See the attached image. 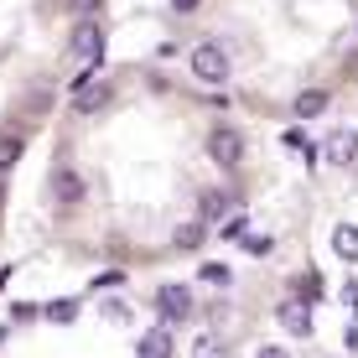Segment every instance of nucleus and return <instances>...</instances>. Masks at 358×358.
<instances>
[{"label": "nucleus", "instance_id": "obj_1", "mask_svg": "<svg viewBox=\"0 0 358 358\" xmlns=\"http://www.w3.org/2000/svg\"><path fill=\"white\" fill-rule=\"evenodd\" d=\"M187 63H192V78L208 83V89H224V83L234 78V63H229V52L218 42H197Z\"/></svg>", "mask_w": 358, "mask_h": 358}, {"label": "nucleus", "instance_id": "obj_2", "mask_svg": "<svg viewBox=\"0 0 358 358\" xmlns=\"http://www.w3.org/2000/svg\"><path fill=\"white\" fill-rule=\"evenodd\" d=\"M68 52H73V63H78V68H99V57H104V27H99L94 16H83L78 27H73Z\"/></svg>", "mask_w": 358, "mask_h": 358}, {"label": "nucleus", "instance_id": "obj_3", "mask_svg": "<svg viewBox=\"0 0 358 358\" xmlns=\"http://www.w3.org/2000/svg\"><path fill=\"white\" fill-rule=\"evenodd\" d=\"M156 317H162V327H177L192 317V291L182 286V280H166V286H156Z\"/></svg>", "mask_w": 358, "mask_h": 358}, {"label": "nucleus", "instance_id": "obj_4", "mask_svg": "<svg viewBox=\"0 0 358 358\" xmlns=\"http://www.w3.org/2000/svg\"><path fill=\"white\" fill-rule=\"evenodd\" d=\"M208 156H213L224 171H234V166L244 162V135L234 130V125H213V130H208Z\"/></svg>", "mask_w": 358, "mask_h": 358}, {"label": "nucleus", "instance_id": "obj_5", "mask_svg": "<svg viewBox=\"0 0 358 358\" xmlns=\"http://www.w3.org/2000/svg\"><path fill=\"white\" fill-rule=\"evenodd\" d=\"M109 94H115V89H109V78L94 68L89 83H78V89H73V109H78V115H99V109L109 104Z\"/></svg>", "mask_w": 358, "mask_h": 358}, {"label": "nucleus", "instance_id": "obj_6", "mask_svg": "<svg viewBox=\"0 0 358 358\" xmlns=\"http://www.w3.org/2000/svg\"><path fill=\"white\" fill-rule=\"evenodd\" d=\"M83 177H78V166H52V203L57 208H78L83 203Z\"/></svg>", "mask_w": 358, "mask_h": 358}, {"label": "nucleus", "instance_id": "obj_7", "mask_svg": "<svg viewBox=\"0 0 358 358\" xmlns=\"http://www.w3.org/2000/svg\"><path fill=\"white\" fill-rule=\"evenodd\" d=\"M280 327L291 332V338H312V301H301V296H286V301L275 306Z\"/></svg>", "mask_w": 358, "mask_h": 358}, {"label": "nucleus", "instance_id": "obj_8", "mask_svg": "<svg viewBox=\"0 0 358 358\" xmlns=\"http://www.w3.org/2000/svg\"><path fill=\"white\" fill-rule=\"evenodd\" d=\"M317 156H327L332 166H353L358 162V130H332L322 145H317Z\"/></svg>", "mask_w": 358, "mask_h": 358}, {"label": "nucleus", "instance_id": "obj_9", "mask_svg": "<svg viewBox=\"0 0 358 358\" xmlns=\"http://www.w3.org/2000/svg\"><path fill=\"white\" fill-rule=\"evenodd\" d=\"M229 208H234V192H229V187H208L203 197H197V224H203V229H208V224H218Z\"/></svg>", "mask_w": 358, "mask_h": 358}, {"label": "nucleus", "instance_id": "obj_10", "mask_svg": "<svg viewBox=\"0 0 358 358\" xmlns=\"http://www.w3.org/2000/svg\"><path fill=\"white\" fill-rule=\"evenodd\" d=\"M327 104H332L327 89H301L291 99V120H317V115H327Z\"/></svg>", "mask_w": 358, "mask_h": 358}, {"label": "nucleus", "instance_id": "obj_11", "mask_svg": "<svg viewBox=\"0 0 358 358\" xmlns=\"http://www.w3.org/2000/svg\"><path fill=\"white\" fill-rule=\"evenodd\" d=\"M135 353H141V358H171V327H162V322L145 327L141 343H135Z\"/></svg>", "mask_w": 358, "mask_h": 358}, {"label": "nucleus", "instance_id": "obj_12", "mask_svg": "<svg viewBox=\"0 0 358 358\" xmlns=\"http://www.w3.org/2000/svg\"><path fill=\"white\" fill-rule=\"evenodd\" d=\"M332 250H338V260H358V224L332 229Z\"/></svg>", "mask_w": 358, "mask_h": 358}, {"label": "nucleus", "instance_id": "obj_13", "mask_svg": "<svg viewBox=\"0 0 358 358\" xmlns=\"http://www.w3.org/2000/svg\"><path fill=\"white\" fill-rule=\"evenodd\" d=\"M203 239H208V229H203V224H197V218H192V224H182L177 234H171V250L192 255V250H197V244H203Z\"/></svg>", "mask_w": 358, "mask_h": 358}, {"label": "nucleus", "instance_id": "obj_14", "mask_svg": "<svg viewBox=\"0 0 358 358\" xmlns=\"http://www.w3.org/2000/svg\"><path fill=\"white\" fill-rule=\"evenodd\" d=\"M21 151H27V145H21V135H0V177L21 162Z\"/></svg>", "mask_w": 358, "mask_h": 358}, {"label": "nucleus", "instance_id": "obj_15", "mask_svg": "<svg viewBox=\"0 0 358 358\" xmlns=\"http://www.w3.org/2000/svg\"><path fill=\"white\" fill-rule=\"evenodd\" d=\"M192 358H229V348H224V338H213V332H203V338L192 343Z\"/></svg>", "mask_w": 358, "mask_h": 358}, {"label": "nucleus", "instance_id": "obj_16", "mask_svg": "<svg viewBox=\"0 0 358 358\" xmlns=\"http://www.w3.org/2000/svg\"><path fill=\"white\" fill-rule=\"evenodd\" d=\"M270 250H275V239H270V234H244V255H255V260H265Z\"/></svg>", "mask_w": 358, "mask_h": 358}, {"label": "nucleus", "instance_id": "obj_17", "mask_svg": "<svg viewBox=\"0 0 358 358\" xmlns=\"http://www.w3.org/2000/svg\"><path fill=\"white\" fill-rule=\"evenodd\" d=\"M104 317H109V322H130V301H125V296H120V301L104 296Z\"/></svg>", "mask_w": 358, "mask_h": 358}, {"label": "nucleus", "instance_id": "obj_18", "mask_svg": "<svg viewBox=\"0 0 358 358\" xmlns=\"http://www.w3.org/2000/svg\"><path fill=\"white\" fill-rule=\"evenodd\" d=\"M47 317H52V322H73V317H78V301H52Z\"/></svg>", "mask_w": 358, "mask_h": 358}, {"label": "nucleus", "instance_id": "obj_19", "mask_svg": "<svg viewBox=\"0 0 358 358\" xmlns=\"http://www.w3.org/2000/svg\"><path fill=\"white\" fill-rule=\"evenodd\" d=\"M203 280H208V286H229V265L208 260V265H203Z\"/></svg>", "mask_w": 358, "mask_h": 358}, {"label": "nucleus", "instance_id": "obj_20", "mask_svg": "<svg viewBox=\"0 0 358 358\" xmlns=\"http://www.w3.org/2000/svg\"><path fill=\"white\" fill-rule=\"evenodd\" d=\"M224 234H229V239H244V234H250V213H234L224 224Z\"/></svg>", "mask_w": 358, "mask_h": 358}, {"label": "nucleus", "instance_id": "obj_21", "mask_svg": "<svg viewBox=\"0 0 358 358\" xmlns=\"http://www.w3.org/2000/svg\"><path fill=\"white\" fill-rule=\"evenodd\" d=\"M115 286H125V270H120V275L109 270V275H99V280H94V291H115Z\"/></svg>", "mask_w": 358, "mask_h": 358}, {"label": "nucleus", "instance_id": "obj_22", "mask_svg": "<svg viewBox=\"0 0 358 358\" xmlns=\"http://www.w3.org/2000/svg\"><path fill=\"white\" fill-rule=\"evenodd\" d=\"M68 6H73V10H78V21H83V16H94V10H99V6H104V0H68Z\"/></svg>", "mask_w": 358, "mask_h": 358}, {"label": "nucleus", "instance_id": "obj_23", "mask_svg": "<svg viewBox=\"0 0 358 358\" xmlns=\"http://www.w3.org/2000/svg\"><path fill=\"white\" fill-rule=\"evenodd\" d=\"M203 6V0H171V10H182V16H187V10H197Z\"/></svg>", "mask_w": 358, "mask_h": 358}, {"label": "nucleus", "instance_id": "obj_24", "mask_svg": "<svg viewBox=\"0 0 358 358\" xmlns=\"http://www.w3.org/2000/svg\"><path fill=\"white\" fill-rule=\"evenodd\" d=\"M343 296H348V306L358 312V280H348V291H343Z\"/></svg>", "mask_w": 358, "mask_h": 358}, {"label": "nucleus", "instance_id": "obj_25", "mask_svg": "<svg viewBox=\"0 0 358 358\" xmlns=\"http://www.w3.org/2000/svg\"><path fill=\"white\" fill-rule=\"evenodd\" d=\"M255 358H291V353H286V348H260Z\"/></svg>", "mask_w": 358, "mask_h": 358}, {"label": "nucleus", "instance_id": "obj_26", "mask_svg": "<svg viewBox=\"0 0 358 358\" xmlns=\"http://www.w3.org/2000/svg\"><path fill=\"white\" fill-rule=\"evenodd\" d=\"M348 348H353V353H358V322H353V327H348Z\"/></svg>", "mask_w": 358, "mask_h": 358}]
</instances>
